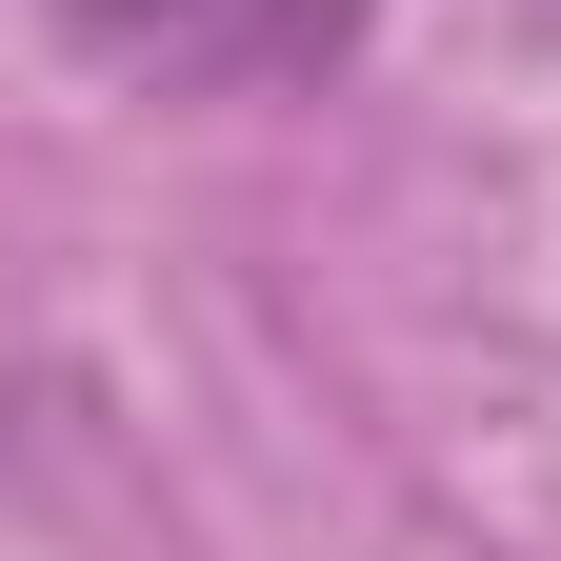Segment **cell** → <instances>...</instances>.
<instances>
[{"mask_svg": "<svg viewBox=\"0 0 561 561\" xmlns=\"http://www.w3.org/2000/svg\"><path fill=\"white\" fill-rule=\"evenodd\" d=\"M41 41L121 101H221V81H321L362 0H41Z\"/></svg>", "mask_w": 561, "mask_h": 561, "instance_id": "1", "label": "cell"}]
</instances>
